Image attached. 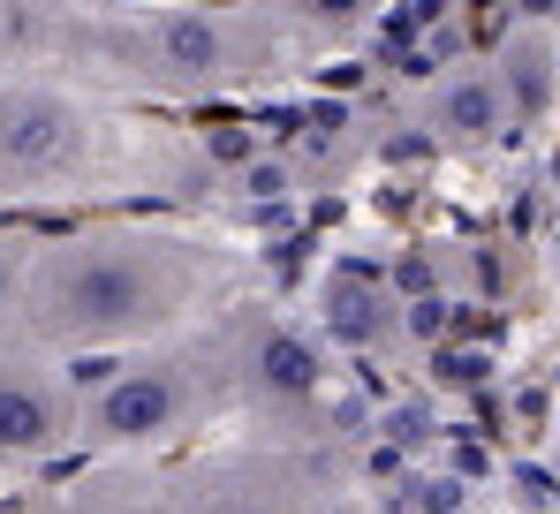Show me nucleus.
Segmentation results:
<instances>
[{
	"instance_id": "0eeeda50",
	"label": "nucleus",
	"mask_w": 560,
	"mask_h": 514,
	"mask_svg": "<svg viewBox=\"0 0 560 514\" xmlns=\"http://www.w3.org/2000/svg\"><path fill=\"white\" fill-rule=\"evenodd\" d=\"M258 371L273 378L280 394H311V386H318V348L295 341V334H266V348H258Z\"/></svg>"
},
{
	"instance_id": "1a4fd4ad",
	"label": "nucleus",
	"mask_w": 560,
	"mask_h": 514,
	"mask_svg": "<svg viewBox=\"0 0 560 514\" xmlns=\"http://www.w3.org/2000/svg\"><path fill=\"white\" fill-rule=\"evenodd\" d=\"M311 15H326V23H357L364 0H311Z\"/></svg>"
},
{
	"instance_id": "9d476101",
	"label": "nucleus",
	"mask_w": 560,
	"mask_h": 514,
	"mask_svg": "<svg viewBox=\"0 0 560 514\" xmlns=\"http://www.w3.org/2000/svg\"><path fill=\"white\" fill-rule=\"evenodd\" d=\"M250 189H258V197H280V189H288V174H280V167H250Z\"/></svg>"
},
{
	"instance_id": "6e6552de",
	"label": "nucleus",
	"mask_w": 560,
	"mask_h": 514,
	"mask_svg": "<svg viewBox=\"0 0 560 514\" xmlns=\"http://www.w3.org/2000/svg\"><path fill=\"white\" fill-rule=\"evenodd\" d=\"M326 311H334V334H341V341H378V326H386V318H378V295L364 280H341V288L326 295Z\"/></svg>"
},
{
	"instance_id": "423d86ee",
	"label": "nucleus",
	"mask_w": 560,
	"mask_h": 514,
	"mask_svg": "<svg viewBox=\"0 0 560 514\" xmlns=\"http://www.w3.org/2000/svg\"><path fill=\"white\" fill-rule=\"evenodd\" d=\"M0 152L8 160H54L61 152V121L46 106H8L0 114Z\"/></svg>"
},
{
	"instance_id": "20e7f679",
	"label": "nucleus",
	"mask_w": 560,
	"mask_h": 514,
	"mask_svg": "<svg viewBox=\"0 0 560 514\" xmlns=\"http://www.w3.org/2000/svg\"><path fill=\"white\" fill-rule=\"evenodd\" d=\"M54 439V409L31 386H0V454H38Z\"/></svg>"
},
{
	"instance_id": "7ed1b4c3",
	"label": "nucleus",
	"mask_w": 560,
	"mask_h": 514,
	"mask_svg": "<svg viewBox=\"0 0 560 514\" xmlns=\"http://www.w3.org/2000/svg\"><path fill=\"white\" fill-rule=\"evenodd\" d=\"M160 54H167V69H183V77H212L220 54H228V38H220L212 15H175V23L160 31Z\"/></svg>"
},
{
	"instance_id": "39448f33",
	"label": "nucleus",
	"mask_w": 560,
	"mask_h": 514,
	"mask_svg": "<svg viewBox=\"0 0 560 514\" xmlns=\"http://www.w3.org/2000/svg\"><path fill=\"white\" fill-rule=\"evenodd\" d=\"M440 129H455V137H492V129H500V91L485 84V77L447 84V98H440Z\"/></svg>"
},
{
	"instance_id": "f257e3e1",
	"label": "nucleus",
	"mask_w": 560,
	"mask_h": 514,
	"mask_svg": "<svg viewBox=\"0 0 560 514\" xmlns=\"http://www.w3.org/2000/svg\"><path fill=\"white\" fill-rule=\"evenodd\" d=\"M69 311L84 326H129L144 311V272L137 265H114V257H92L69 272Z\"/></svg>"
},
{
	"instance_id": "9b49d317",
	"label": "nucleus",
	"mask_w": 560,
	"mask_h": 514,
	"mask_svg": "<svg viewBox=\"0 0 560 514\" xmlns=\"http://www.w3.org/2000/svg\"><path fill=\"white\" fill-rule=\"evenodd\" d=\"M0 288H8V265H0Z\"/></svg>"
},
{
	"instance_id": "f03ea898",
	"label": "nucleus",
	"mask_w": 560,
	"mask_h": 514,
	"mask_svg": "<svg viewBox=\"0 0 560 514\" xmlns=\"http://www.w3.org/2000/svg\"><path fill=\"white\" fill-rule=\"evenodd\" d=\"M167 417H175V386L167 378H121L106 401H98V431L106 439H152V431H167Z\"/></svg>"
}]
</instances>
